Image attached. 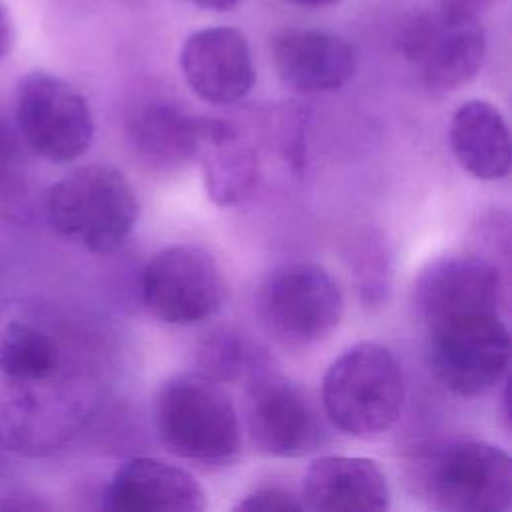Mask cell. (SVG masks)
<instances>
[{"instance_id": "1", "label": "cell", "mask_w": 512, "mask_h": 512, "mask_svg": "<svg viewBox=\"0 0 512 512\" xmlns=\"http://www.w3.org/2000/svg\"><path fill=\"white\" fill-rule=\"evenodd\" d=\"M88 388L60 338L16 308L0 316V446L40 454L60 446L88 412Z\"/></svg>"}, {"instance_id": "2", "label": "cell", "mask_w": 512, "mask_h": 512, "mask_svg": "<svg viewBox=\"0 0 512 512\" xmlns=\"http://www.w3.org/2000/svg\"><path fill=\"white\" fill-rule=\"evenodd\" d=\"M410 484L428 506L450 512H504L512 504L510 456L482 440H450L418 450Z\"/></svg>"}, {"instance_id": "3", "label": "cell", "mask_w": 512, "mask_h": 512, "mask_svg": "<svg viewBox=\"0 0 512 512\" xmlns=\"http://www.w3.org/2000/svg\"><path fill=\"white\" fill-rule=\"evenodd\" d=\"M154 428L162 444L184 460L228 464L240 450V422L220 382L186 372L168 378L154 398Z\"/></svg>"}, {"instance_id": "4", "label": "cell", "mask_w": 512, "mask_h": 512, "mask_svg": "<svg viewBox=\"0 0 512 512\" xmlns=\"http://www.w3.org/2000/svg\"><path fill=\"white\" fill-rule=\"evenodd\" d=\"M402 402V368L396 356L376 342H358L344 350L322 380L326 416L354 438L366 440L388 432L400 416Z\"/></svg>"}, {"instance_id": "5", "label": "cell", "mask_w": 512, "mask_h": 512, "mask_svg": "<svg viewBox=\"0 0 512 512\" xmlns=\"http://www.w3.org/2000/svg\"><path fill=\"white\" fill-rule=\"evenodd\" d=\"M140 204L128 178L104 164H88L58 180L46 196L50 226L94 254H112L138 222Z\"/></svg>"}, {"instance_id": "6", "label": "cell", "mask_w": 512, "mask_h": 512, "mask_svg": "<svg viewBox=\"0 0 512 512\" xmlns=\"http://www.w3.org/2000/svg\"><path fill=\"white\" fill-rule=\"evenodd\" d=\"M428 358L436 378L448 390L478 396L506 374L510 334L500 312L450 318L428 326Z\"/></svg>"}, {"instance_id": "7", "label": "cell", "mask_w": 512, "mask_h": 512, "mask_svg": "<svg viewBox=\"0 0 512 512\" xmlns=\"http://www.w3.org/2000/svg\"><path fill=\"white\" fill-rule=\"evenodd\" d=\"M16 124L26 144L54 164L82 156L94 134L84 96L66 80L34 70L16 86Z\"/></svg>"}, {"instance_id": "8", "label": "cell", "mask_w": 512, "mask_h": 512, "mask_svg": "<svg viewBox=\"0 0 512 512\" xmlns=\"http://www.w3.org/2000/svg\"><path fill=\"white\" fill-rule=\"evenodd\" d=\"M344 312L336 280L318 264L278 268L260 292V314L268 330L288 346H312L334 332Z\"/></svg>"}, {"instance_id": "9", "label": "cell", "mask_w": 512, "mask_h": 512, "mask_svg": "<svg viewBox=\"0 0 512 512\" xmlns=\"http://www.w3.org/2000/svg\"><path fill=\"white\" fill-rule=\"evenodd\" d=\"M400 48L430 90L450 92L478 74L486 36L476 14L440 4L406 24Z\"/></svg>"}, {"instance_id": "10", "label": "cell", "mask_w": 512, "mask_h": 512, "mask_svg": "<svg viewBox=\"0 0 512 512\" xmlns=\"http://www.w3.org/2000/svg\"><path fill=\"white\" fill-rule=\"evenodd\" d=\"M140 294L154 318L190 326L218 312L224 280L210 252L194 244H176L146 264L140 276Z\"/></svg>"}, {"instance_id": "11", "label": "cell", "mask_w": 512, "mask_h": 512, "mask_svg": "<svg viewBox=\"0 0 512 512\" xmlns=\"http://www.w3.org/2000/svg\"><path fill=\"white\" fill-rule=\"evenodd\" d=\"M412 302L426 326L500 312L506 304L504 272L480 254H448L428 262L414 280Z\"/></svg>"}, {"instance_id": "12", "label": "cell", "mask_w": 512, "mask_h": 512, "mask_svg": "<svg viewBox=\"0 0 512 512\" xmlns=\"http://www.w3.org/2000/svg\"><path fill=\"white\" fill-rule=\"evenodd\" d=\"M248 428L254 446L268 456L298 458L322 442V426L310 400L278 378L254 376Z\"/></svg>"}, {"instance_id": "13", "label": "cell", "mask_w": 512, "mask_h": 512, "mask_svg": "<svg viewBox=\"0 0 512 512\" xmlns=\"http://www.w3.org/2000/svg\"><path fill=\"white\" fill-rule=\"evenodd\" d=\"M180 70L192 92L210 104L238 102L256 80L248 40L230 26L190 34L180 50Z\"/></svg>"}, {"instance_id": "14", "label": "cell", "mask_w": 512, "mask_h": 512, "mask_svg": "<svg viewBox=\"0 0 512 512\" xmlns=\"http://www.w3.org/2000/svg\"><path fill=\"white\" fill-rule=\"evenodd\" d=\"M104 506L116 512H200L206 494L184 468L152 456L126 460L104 492Z\"/></svg>"}, {"instance_id": "15", "label": "cell", "mask_w": 512, "mask_h": 512, "mask_svg": "<svg viewBox=\"0 0 512 512\" xmlns=\"http://www.w3.org/2000/svg\"><path fill=\"white\" fill-rule=\"evenodd\" d=\"M300 502L312 512H380L390 504V486L370 458L322 456L304 474Z\"/></svg>"}, {"instance_id": "16", "label": "cell", "mask_w": 512, "mask_h": 512, "mask_svg": "<svg viewBox=\"0 0 512 512\" xmlns=\"http://www.w3.org/2000/svg\"><path fill=\"white\" fill-rule=\"evenodd\" d=\"M272 60L284 84L298 92H330L354 74V48L324 30H286L276 36Z\"/></svg>"}, {"instance_id": "17", "label": "cell", "mask_w": 512, "mask_h": 512, "mask_svg": "<svg viewBox=\"0 0 512 512\" xmlns=\"http://www.w3.org/2000/svg\"><path fill=\"white\" fill-rule=\"evenodd\" d=\"M196 158L204 172L206 192L214 204H238L254 188L258 156L230 122L202 116Z\"/></svg>"}, {"instance_id": "18", "label": "cell", "mask_w": 512, "mask_h": 512, "mask_svg": "<svg viewBox=\"0 0 512 512\" xmlns=\"http://www.w3.org/2000/svg\"><path fill=\"white\" fill-rule=\"evenodd\" d=\"M450 146L460 166L478 180H500L510 172V134L504 116L484 100H468L450 120Z\"/></svg>"}, {"instance_id": "19", "label": "cell", "mask_w": 512, "mask_h": 512, "mask_svg": "<svg viewBox=\"0 0 512 512\" xmlns=\"http://www.w3.org/2000/svg\"><path fill=\"white\" fill-rule=\"evenodd\" d=\"M202 116H190L170 104L142 108L130 124V140L148 164L178 168L196 158Z\"/></svg>"}, {"instance_id": "20", "label": "cell", "mask_w": 512, "mask_h": 512, "mask_svg": "<svg viewBox=\"0 0 512 512\" xmlns=\"http://www.w3.org/2000/svg\"><path fill=\"white\" fill-rule=\"evenodd\" d=\"M200 374L216 382H234L244 374L256 376L258 356L256 352L240 338V334L230 330H218L210 334L200 350Z\"/></svg>"}, {"instance_id": "21", "label": "cell", "mask_w": 512, "mask_h": 512, "mask_svg": "<svg viewBox=\"0 0 512 512\" xmlns=\"http://www.w3.org/2000/svg\"><path fill=\"white\" fill-rule=\"evenodd\" d=\"M352 268L358 280V290L366 306L386 302L390 290V254L378 232H362L350 252Z\"/></svg>"}, {"instance_id": "22", "label": "cell", "mask_w": 512, "mask_h": 512, "mask_svg": "<svg viewBox=\"0 0 512 512\" xmlns=\"http://www.w3.org/2000/svg\"><path fill=\"white\" fill-rule=\"evenodd\" d=\"M236 510L242 512H276V510H302L300 496L280 486H260L254 492L246 494L238 504Z\"/></svg>"}, {"instance_id": "23", "label": "cell", "mask_w": 512, "mask_h": 512, "mask_svg": "<svg viewBox=\"0 0 512 512\" xmlns=\"http://www.w3.org/2000/svg\"><path fill=\"white\" fill-rule=\"evenodd\" d=\"M20 148L10 128L0 120V194L8 190L18 176Z\"/></svg>"}, {"instance_id": "24", "label": "cell", "mask_w": 512, "mask_h": 512, "mask_svg": "<svg viewBox=\"0 0 512 512\" xmlns=\"http://www.w3.org/2000/svg\"><path fill=\"white\" fill-rule=\"evenodd\" d=\"M14 42V30H12V22L8 12L4 10V6L0 4V60L10 52Z\"/></svg>"}, {"instance_id": "25", "label": "cell", "mask_w": 512, "mask_h": 512, "mask_svg": "<svg viewBox=\"0 0 512 512\" xmlns=\"http://www.w3.org/2000/svg\"><path fill=\"white\" fill-rule=\"evenodd\" d=\"M492 0H440L442 6L448 8H456V10H464L470 14H476L478 10H482L484 6H488Z\"/></svg>"}, {"instance_id": "26", "label": "cell", "mask_w": 512, "mask_h": 512, "mask_svg": "<svg viewBox=\"0 0 512 512\" xmlns=\"http://www.w3.org/2000/svg\"><path fill=\"white\" fill-rule=\"evenodd\" d=\"M198 6L206 8V10H214V12H228L232 8H236L242 0H194Z\"/></svg>"}, {"instance_id": "27", "label": "cell", "mask_w": 512, "mask_h": 512, "mask_svg": "<svg viewBox=\"0 0 512 512\" xmlns=\"http://www.w3.org/2000/svg\"><path fill=\"white\" fill-rule=\"evenodd\" d=\"M292 4H298V6H310V8H320V6H328V4H334L338 0H288Z\"/></svg>"}]
</instances>
